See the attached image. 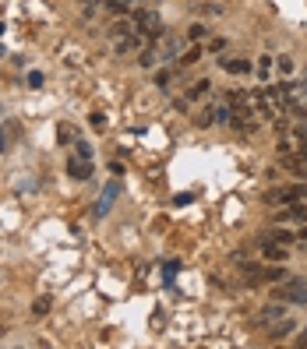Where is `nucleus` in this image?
Listing matches in <instances>:
<instances>
[{
  "label": "nucleus",
  "instance_id": "f257e3e1",
  "mask_svg": "<svg viewBox=\"0 0 307 349\" xmlns=\"http://www.w3.org/2000/svg\"><path fill=\"white\" fill-rule=\"evenodd\" d=\"M272 296H276L279 303H300V307H307V282L290 275V279H283L272 289Z\"/></svg>",
  "mask_w": 307,
  "mask_h": 349
},
{
  "label": "nucleus",
  "instance_id": "f03ea898",
  "mask_svg": "<svg viewBox=\"0 0 307 349\" xmlns=\"http://www.w3.org/2000/svg\"><path fill=\"white\" fill-rule=\"evenodd\" d=\"M304 187L307 184H297V187H272V191L265 194V201H268V205H293V201L304 198Z\"/></svg>",
  "mask_w": 307,
  "mask_h": 349
},
{
  "label": "nucleus",
  "instance_id": "7ed1b4c3",
  "mask_svg": "<svg viewBox=\"0 0 307 349\" xmlns=\"http://www.w3.org/2000/svg\"><path fill=\"white\" fill-rule=\"evenodd\" d=\"M279 318H286V307H279V300H276V303H268L254 314V325H276Z\"/></svg>",
  "mask_w": 307,
  "mask_h": 349
},
{
  "label": "nucleus",
  "instance_id": "20e7f679",
  "mask_svg": "<svg viewBox=\"0 0 307 349\" xmlns=\"http://www.w3.org/2000/svg\"><path fill=\"white\" fill-rule=\"evenodd\" d=\"M261 254H265V261H286L290 258V251H286V243H276V240H261Z\"/></svg>",
  "mask_w": 307,
  "mask_h": 349
},
{
  "label": "nucleus",
  "instance_id": "39448f33",
  "mask_svg": "<svg viewBox=\"0 0 307 349\" xmlns=\"http://www.w3.org/2000/svg\"><path fill=\"white\" fill-rule=\"evenodd\" d=\"M67 173H71L75 180H88V177H92V162H88V159H71V162H67Z\"/></svg>",
  "mask_w": 307,
  "mask_h": 349
},
{
  "label": "nucleus",
  "instance_id": "423d86ee",
  "mask_svg": "<svg viewBox=\"0 0 307 349\" xmlns=\"http://www.w3.org/2000/svg\"><path fill=\"white\" fill-rule=\"evenodd\" d=\"M117 194H120V187H117V184H106V187H103V198H99V205H95V212L103 215V212L117 201Z\"/></svg>",
  "mask_w": 307,
  "mask_h": 349
},
{
  "label": "nucleus",
  "instance_id": "0eeeda50",
  "mask_svg": "<svg viewBox=\"0 0 307 349\" xmlns=\"http://www.w3.org/2000/svg\"><path fill=\"white\" fill-rule=\"evenodd\" d=\"M219 64H223V71H230V74H251V60H244V57H236V60H223L219 57Z\"/></svg>",
  "mask_w": 307,
  "mask_h": 349
},
{
  "label": "nucleus",
  "instance_id": "6e6552de",
  "mask_svg": "<svg viewBox=\"0 0 307 349\" xmlns=\"http://www.w3.org/2000/svg\"><path fill=\"white\" fill-rule=\"evenodd\" d=\"M290 332H297V321H290V318H279L272 325V339H286Z\"/></svg>",
  "mask_w": 307,
  "mask_h": 349
},
{
  "label": "nucleus",
  "instance_id": "1a4fd4ad",
  "mask_svg": "<svg viewBox=\"0 0 307 349\" xmlns=\"http://www.w3.org/2000/svg\"><path fill=\"white\" fill-rule=\"evenodd\" d=\"M290 219H307V205H286V212H279V219L276 222H290Z\"/></svg>",
  "mask_w": 307,
  "mask_h": 349
},
{
  "label": "nucleus",
  "instance_id": "9d476101",
  "mask_svg": "<svg viewBox=\"0 0 307 349\" xmlns=\"http://www.w3.org/2000/svg\"><path fill=\"white\" fill-rule=\"evenodd\" d=\"M261 240H276V243H293V240H297V233H290V229H279V226H276V229H268V233H265Z\"/></svg>",
  "mask_w": 307,
  "mask_h": 349
},
{
  "label": "nucleus",
  "instance_id": "9b49d317",
  "mask_svg": "<svg viewBox=\"0 0 307 349\" xmlns=\"http://www.w3.org/2000/svg\"><path fill=\"white\" fill-rule=\"evenodd\" d=\"M205 36H209V25H198V21H194V25L187 28V39H191V43H198V39H205Z\"/></svg>",
  "mask_w": 307,
  "mask_h": 349
},
{
  "label": "nucleus",
  "instance_id": "f8f14e48",
  "mask_svg": "<svg viewBox=\"0 0 307 349\" xmlns=\"http://www.w3.org/2000/svg\"><path fill=\"white\" fill-rule=\"evenodd\" d=\"M131 28H134V21H117V25H113L110 32H113L117 39H124V36H131Z\"/></svg>",
  "mask_w": 307,
  "mask_h": 349
},
{
  "label": "nucleus",
  "instance_id": "ddd939ff",
  "mask_svg": "<svg viewBox=\"0 0 307 349\" xmlns=\"http://www.w3.org/2000/svg\"><path fill=\"white\" fill-rule=\"evenodd\" d=\"M201 53H205V50H201V46L194 43V46H191V50H187V53L180 57V64H194V60H201Z\"/></svg>",
  "mask_w": 307,
  "mask_h": 349
},
{
  "label": "nucleus",
  "instance_id": "4468645a",
  "mask_svg": "<svg viewBox=\"0 0 307 349\" xmlns=\"http://www.w3.org/2000/svg\"><path fill=\"white\" fill-rule=\"evenodd\" d=\"M32 314H36V318H46V314H50V296H39L36 307H32Z\"/></svg>",
  "mask_w": 307,
  "mask_h": 349
},
{
  "label": "nucleus",
  "instance_id": "2eb2a0df",
  "mask_svg": "<svg viewBox=\"0 0 307 349\" xmlns=\"http://www.w3.org/2000/svg\"><path fill=\"white\" fill-rule=\"evenodd\" d=\"M230 117H233V106H230V102L216 106V120H219V124H230Z\"/></svg>",
  "mask_w": 307,
  "mask_h": 349
},
{
  "label": "nucleus",
  "instance_id": "dca6fc26",
  "mask_svg": "<svg viewBox=\"0 0 307 349\" xmlns=\"http://www.w3.org/2000/svg\"><path fill=\"white\" fill-rule=\"evenodd\" d=\"M169 81H173V71H155V85H159V88H169Z\"/></svg>",
  "mask_w": 307,
  "mask_h": 349
},
{
  "label": "nucleus",
  "instance_id": "f3484780",
  "mask_svg": "<svg viewBox=\"0 0 307 349\" xmlns=\"http://www.w3.org/2000/svg\"><path fill=\"white\" fill-rule=\"evenodd\" d=\"M106 7H110L113 14H124V11L131 7V0H106Z\"/></svg>",
  "mask_w": 307,
  "mask_h": 349
},
{
  "label": "nucleus",
  "instance_id": "a211bd4d",
  "mask_svg": "<svg viewBox=\"0 0 307 349\" xmlns=\"http://www.w3.org/2000/svg\"><path fill=\"white\" fill-rule=\"evenodd\" d=\"M138 64H142V67H152V64H155V50H152V46L142 50V60H138Z\"/></svg>",
  "mask_w": 307,
  "mask_h": 349
},
{
  "label": "nucleus",
  "instance_id": "6ab92c4d",
  "mask_svg": "<svg viewBox=\"0 0 307 349\" xmlns=\"http://www.w3.org/2000/svg\"><path fill=\"white\" fill-rule=\"evenodd\" d=\"M276 67H279V74H290V71H293V60H290L286 53H279V60H276Z\"/></svg>",
  "mask_w": 307,
  "mask_h": 349
},
{
  "label": "nucleus",
  "instance_id": "aec40b11",
  "mask_svg": "<svg viewBox=\"0 0 307 349\" xmlns=\"http://www.w3.org/2000/svg\"><path fill=\"white\" fill-rule=\"evenodd\" d=\"M194 124H198V127H212V124H216V113H198Z\"/></svg>",
  "mask_w": 307,
  "mask_h": 349
},
{
  "label": "nucleus",
  "instance_id": "412c9836",
  "mask_svg": "<svg viewBox=\"0 0 307 349\" xmlns=\"http://www.w3.org/2000/svg\"><path fill=\"white\" fill-rule=\"evenodd\" d=\"M57 131H60V141H64V145H67V141H75V127H71V124H60Z\"/></svg>",
  "mask_w": 307,
  "mask_h": 349
},
{
  "label": "nucleus",
  "instance_id": "4be33fe9",
  "mask_svg": "<svg viewBox=\"0 0 307 349\" xmlns=\"http://www.w3.org/2000/svg\"><path fill=\"white\" fill-rule=\"evenodd\" d=\"M209 88H212V85H209V81H198V85H194V88H191V99H201V95H205V92H209Z\"/></svg>",
  "mask_w": 307,
  "mask_h": 349
},
{
  "label": "nucleus",
  "instance_id": "5701e85b",
  "mask_svg": "<svg viewBox=\"0 0 307 349\" xmlns=\"http://www.w3.org/2000/svg\"><path fill=\"white\" fill-rule=\"evenodd\" d=\"M28 88H43V74L39 71H28Z\"/></svg>",
  "mask_w": 307,
  "mask_h": 349
},
{
  "label": "nucleus",
  "instance_id": "b1692460",
  "mask_svg": "<svg viewBox=\"0 0 307 349\" xmlns=\"http://www.w3.org/2000/svg\"><path fill=\"white\" fill-rule=\"evenodd\" d=\"M209 50H212V53H223V50H226V39H212Z\"/></svg>",
  "mask_w": 307,
  "mask_h": 349
},
{
  "label": "nucleus",
  "instance_id": "393cba45",
  "mask_svg": "<svg viewBox=\"0 0 307 349\" xmlns=\"http://www.w3.org/2000/svg\"><path fill=\"white\" fill-rule=\"evenodd\" d=\"M201 11H205V14H219L223 7H219V4H201Z\"/></svg>",
  "mask_w": 307,
  "mask_h": 349
},
{
  "label": "nucleus",
  "instance_id": "a878e982",
  "mask_svg": "<svg viewBox=\"0 0 307 349\" xmlns=\"http://www.w3.org/2000/svg\"><path fill=\"white\" fill-rule=\"evenodd\" d=\"M78 155H81V159H88V155H92V148H88L85 141H78Z\"/></svg>",
  "mask_w": 307,
  "mask_h": 349
},
{
  "label": "nucleus",
  "instance_id": "bb28decb",
  "mask_svg": "<svg viewBox=\"0 0 307 349\" xmlns=\"http://www.w3.org/2000/svg\"><path fill=\"white\" fill-rule=\"evenodd\" d=\"M258 67H261V74H268V67H272V57H261V60H258Z\"/></svg>",
  "mask_w": 307,
  "mask_h": 349
},
{
  "label": "nucleus",
  "instance_id": "cd10ccee",
  "mask_svg": "<svg viewBox=\"0 0 307 349\" xmlns=\"http://www.w3.org/2000/svg\"><path fill=\"white\" fill-rule=\"evenodd\" d=\"M297 346H300V349H307V328L300 332V339H297Z\"/></svg>",
  "mask_w": 307,
  "mask_h": 349
},
{
  "label": "nucleus",
  "instance_id": "c85d7f7f",
  "mask_svg": "<svg viewBox=\"0 0 307 349\" xmlns=\"http://www.w3.org/2000/svg\"><path fill=\"white\" fill-rule=\"evenodd\" d=\"M297 240H300V243H307V226H304V229H297Z\"/></svg>",
  "mask_w": 307,
  "mask_h": 349
},
{
  "label": "nucleus",
  "instance_id": "c756f323",
  "mask_svg": "<svg viewBox=\"0 0 307 349\" xmlns=\"http://www.w3.org/2000/svg\"><path fill=\"white\" fill-rule=\"evenodd\" d=\"M0 148H4V134H0Z\"/></svg>",
  "mask_w": 307,
  "mask_h": 349
},
{
  "label": "nucleus",
  "instance_id": "7c9ffc66",
  "mask_svg": "<svg viewBox=\"0 0 307 349\" xmlns=\"http://www.w3.org/2000/svg\"><path fill=\"white\" fill-rule=\"evenodd\" d=\"M0 32H4V21H0Z\"/></svg>",
  "mask_w": 307,
  "mask_h": 349
}]
</instances>
